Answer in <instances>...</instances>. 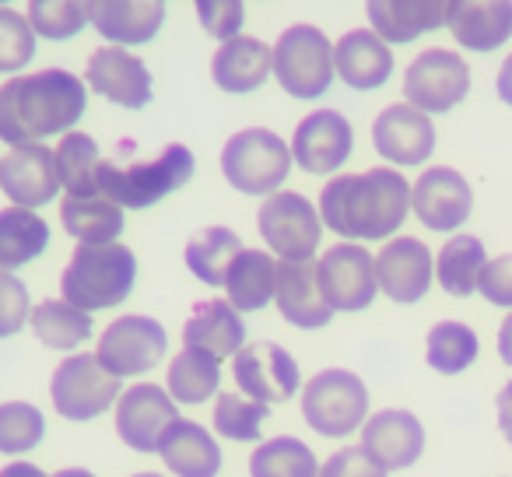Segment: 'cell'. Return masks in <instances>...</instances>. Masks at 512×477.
<instances>
[{
  "mask_svg": "<svg viewBox=\"0 0 512 477\" xmlns=\"http://www.w3.org/2000/svg\"><path fill=\"white\" fill-rule=\"evenodd\" d=\"M85 106V81L64 67L18 74L0 85V141L25 148V144H43L53 134L67 137L85 116Z\"/></svg>",
  "mask_w": 512,
  "mask_h": 477,
  "instance_id": "obj_1",
  "label": "cell"
},
{
  "mask_svg": "<svg viewBox=\"0 0 512 477\" xmlns=\"http://www.w3.org/2000/svg\"><path fill=\"white\" fill-rule=\"evenodd\" d=\"M411 211V183L393 169L334 176L320 193V221L358 243L390 239Z\"/></svg>",
  "mask_w": 512,
  "mask_h": 477,
  "instance_id": "obj_2",
  "label": "cell"
},
{
  "mask_svg": "<svg viewBox=\"0 0 512 477\" xmlns=\"http://www.w3.org/2000/svg\"><path fill=\"white\" fill-rule=\"evenodd\" d=\"M190 176L193 155L186 144H169L151 158H127V151L120 148L113 158H102L99 190L120 207H151L176 193Z\"/></svg>",
  "mask_w": 512,
  "mask_h": 477,
  "instance_id": "obj_3",
  "label": "cell"
},
{
  "mask_svg": "<svg viewBox=\"0 0 512 477\" xmlns=\"http://www.w3.org/2000/svg\"><path fill=\"white\" fill-rule=\"evenodd\" d=\"M137 281V260L130 246H78L71 264L60 278V295L81 313H99V309L120 306Z\"/></svg>",
  "mask_w": 512,
  "mask_h": 477,
  "instance_id": "obj_4",
  "label": "cell"
},
{
  "mask_svg": "<svg viewBox=\"0 0 512 477\" xmlns=\"http://www.w3.org/2000/svg\"><path fill=\"white\" fill-rule=\"evenodd\" d=\"M221 172H225L228 186H235L239 193H249V197L267 193L271 197L292 172V148L274 130H239L221 148Z\"/></svg>",
  "mask_w": 512,
  "mask_h": 477,
  "instance_id": "obj_5",
  "label": "cell"
},
{
  "mask_svg": "<svg viewBox=\"0 0 512 477\" xmlns=\"http://www.w3.org/2000/svg\"><path fill=\"white\" fill-rule=\"evenodd\" d=\"M369 414V390L362 376L348 369H323L302 390V418L323 439H344L358 432Z\"/></svg>",
  "mask_w": 512,
  "mask_h": 477,
  "instance_id": "obj_6",
  "label": "cell"
},
{
  "mask_svg": "<svg viewBox=\"0 0 512 477\" xmlns=\"http://www.w3.org/2000/svg\"><path fill=\"white\" fill-rule=\"evenodd\" d=\"M274 78L292 99L313 102L334 81V46L316 25H292L274 46Z\"/></svg>",
  "mask_w": 512,
  "mask_h": 477,
  "instance_id": "obj_7",
  "label": "cell"
},
{
  "mask_svg": "<svg viewBox=\"0 0 512 477\" xmlns=\"http://www.w3.org/2000/svg\"><path fill=\"white\" fill-rule=\"evenodd\" d=\"M256 228L264 235V243L271 246L281 260H288V264L313 260L316 246H320V235H323L320 211L295 190L271 193V197L264 200V207L256 211Z\"/></svg>",
  "mask_w": 512,
  "mask_h": 477,
  "instance_id": "obj_8",
  "label": "cell"
},
{
  "mask_svg": "<svg viewBox=\"0 0 512 477\" xmlns=\"http://www.w3.org/2000/svg\"><path fill=\"white\" fill-rule=\"evenodd\" d=\"M53 411L67 421H92L120 400V379L106 372L95 355H67L50 383Z\"/></svg>",
  "mask_w": 512,
  "mask_h": 477,
  "instance_id": "obj_9",
  "label": "cell"
},
{
  "mask_svg": "<svg viewBox=\"0 0 512 477\" xmlns=\"http://www.w3.org/2000/svg\"><path fill=\"white\" fill-rule=\"evenodd\" d=\"M169 348V334L158 320L151 316H120L113 320L99 337L95 358L106 372H113L116 379L123 376H144L165 358Z\"/></svg>",
  "mask_w": 512,
  "mask_h": 477,
  "instance_id": "obj_10",
  "label": "cell"
},
{
  "mask_svg": "<svg viewBox=\"0 0 512 477\" xmlns=\"http://www.w3.org/2000/svg\"><path fill=\"white\" fill-rule=\"evenodd\" d=\"M470 92V67L453 50H425L404 74V99L418 113H449Z\"/></svg>",
  "mask_w": 512,
  "mask_h": 477,
  "instance_id": "obj_11",
  "label": "cell"
},
{
  "mask_svg": "<svg viewBox=\"0 0 512 477\" xmlns=\"http://www.w3.org/2000/svg\"><path fill=\"white\" fill-rule=\"evenodd\" d=\"M320 292L334 313H362L379 292L376 257L358 243H337L316 264Z\"/></svg>",
  "mask_w": 512,
  "mask_h": 477,
  "instance_id": "obj_12",
  "label": "cell"
},
{
  "mask_svg": "<svg viewBox=\"0 0 512 477\" xmlns=\"http://www.w3.org/2000/svg\"><path fill=\"white\" fill-rule=\"evenodd\" d=\"M235 383L256 404H285L299 393V365L281 344L253 341L232 358Z\"/></svg>",
  "mask_w": 512,
  "mask_h": 477,
  "instance_id": "obj_13",
  "label": "cell"
},
{
  "mask_svg": "<svg viewBox=\"0 0 512 477\" xmlns=\"http://www.w3.org/2000/svg\"><path fill=\"white\" fill-rule=\"evenodd\" d=\"M179 421L176 400L155 383H137L116 404V432L137 453H158L165 432Z\"/></svg>",
  "mask_w": 512,
  "mask_h": 477,
  "instance_id": "obj_14",
  "label": "cell"
},
{
  "mask_svg": "<svg viewBox=\"0 0 512 477\" xmlns=\"http://www.w3.org/2000/svg\"><path fill=\"white\" fill-rule=\"evenodd\" d=\"M411 207L418 221L432 232H453L470 218L474 190L470 183L449 165H432L411 186Z\"/></svg>",
  "mask_w": 512,
  "mask_h": 477,
  "instance_id": "obj_15",
  "label": "cell"
},
{
  "mask_svg": "<svg viewBox=\"0 0 512 477\" xmlns=\"http://www.w3.org/2000/svg\"><path fill=\"white\" fill-rule=\"evenodd\" d=\"M355 148V134L351 123L337 109H316L295 127L292 137V158L313 176H327V172L341 169L351 158Z\"/></svg>",
  "mask_w": 512,
  "mask_h": 477,
  "instance_id": "obj_16",
  "label": "cell"
},
{
  "mask_svg": "<svg viewBox=\"0 0 512 477\" xmlns=\"http://www.w3.org/2000/svg\"><path fill=\"white\" fill-rule=\"evenodd\" d=\"M0 190L8 193L11 207H36L50 204L60 190L57 158L46 144H25L0 155Z\"/></svg>",
  "mask_w": 512,
  "mask_h": 477,
  "instance_id": "obj_17",
  "label": "cell"
},
{
  "mask_svg": "<svg viewBox=\"0 0 512 477\" xmlns=\"http://www.w3.org/2000/svg\"><path fill=\"white\" fill-rule=\"evenodd\" d=\"M85 81L102 99L127 109H144L151 102V74L148 64L120 46H102L88 57Z\"/></svg>",
  "mask_w": 512,
  "mask_h": 477,
  "instance_id": "obj_18",
  "label": "cell"
},
{
  "mask_svg": "<svg viewBox=\"0 0 512 477\" xmlns=\"http://www.w3.org/2000/svg\"><path fill=\"white\" fill-rule=\"evenodd\" d=\"M432 253L421 239L414 235H400L393 243H386L376 257V278L379 288L400 306L425 299L432 288Z\"/></svg>",
  "mask_w": 512,
  "mask_h": 477,
  "instance_id": "obj_19",
  "label": "cell"
},
{
  "mask_svg": "<svg viewBox=\"0 0 512 477\" xmlns=\"http://www.w3.org/2000/svg\"><path fill=\"white\" fill-rule=\"evenodd\" d=\"M362 449L383 470L414 467L418 456L425 453V428L411 411H376L362 425Z\"/></svg>",
  "mask_w": 512,
  "mask_h": 477,
  "instance_id": "obj_20",
  "label": "cell"
},
{
  "mask_svg": "<svg viewBox=\"0 0 512 477\" xmlns=\"http://www.w3.org/2000/svg\"><path fill=\"white\" fill-rule=\"evenodd\" d=\"M372 144L393 165H421L435 151V127L425 113L407 102L386 106L372 123Z\"/></svg>",
  "mask_w": 512,
  "mask_h": 477,
  "instance_id": "obj_21",
  "label": "cell"
},
{
  "mask_svg": "<svg viewBox=\"0 0 512 477\" xmlns=\"http://www.w3.org/2000/svg\"><path fill=\"white\" fill-rule=\"evenodd\" d=\"M274 74V46L256 36H235L214 50L211 78L221 92L249 95Z\"/></svg>",
  "mask_w": 512,
  "mask_h": 477,
  "instance_id": "obj_22",
  "label": "cell"
},
{
  "mask_svg": "<svg viewBox=\"0 0 512 477\" xmlns=\"http://www.w3.org/2000/svg\"><path fill=\"white\" fill-rule=\"evenodd\" d=\"M274 302H278V313L285 316L292 327L316 330L327 327L334 309L327 306L320 292V271H316L313 260H299V264H278V288H274Z\"/></svg>",
  "mask_w": 512,
  "mask_h": 477,
  "instance_id": "obj_23",
  "label": "cell"
},
{
  "mask_svg": "<svg viewBox=\"0 0 512 477\" xmlns=\"http://www.w3.org/2000/svg\"><path fill=\"white\" fill-rule=\"evenodd\" d=\"M334 71L355 92H372L390 81L393 53L372 29H351L334 46Z\"/></svg>",
  "mask_w": 512,
  "mask_h": 477,
  "instance_id": "obj_24",
  "label": "cell"
},
{
  "mask_svg": "<svg viewBox=\"0 0 512 477\" xmlns=\"http://www.w3.org/2000/svg\"><path fill=\"white\" fill-rule=\"evenodd\" d=\"M446 29L463 50L491 53L509 43L512 36V4L509 0H460L449 4Z\"/></svg>",
  "mask_w": 512,
  "mask_h": 477,
  "instance_id": "obj_25",
  "label": "cell"
},
{
  "mask_svg": "<svg viewBox=\"0 0 512 477\" xmlns=\"http://www.w3.org/2000/svg\"><path fill=\"white\" fill-rule=\"evenodd\" d=\"M372 32L386 46L414 43L425 32H435L449 22V4L442 0H372L369 8Z\"/></svg>",
  "mask_w": 512,
  "mask_h": 477,
  "instance_id": "obj_26",
  "label": "cell"
},
{
  "mask_svg": "<svg viewBox=\"0 0 512 477\" xmlns=\"http://www.w3.org/2000/svg\"><path fill=\"white\" fill-rule=\"evenodd\" d=\"M242 341H246V327H242V316L228 306L225 299L197 302L183 327V348L204 351L211 358H228L239 355Z\"/></svg>",
  "mask_w": 512,
  "mask_h": 477,
  "instance_id": "obj_27",
  "label": "cell"
},
{
  "mask_svg": "<svg viewBox=\"0 0 512 477\" xmlns=\"http://www.w3.org/2000/svg\"><path fill=\"white\" fill-rule=\"evenodd\" d=\"M165 22V4L158 0H106L95 4L92 25L109 46H144L158 36Z\"/></svg>",
  "mask_w": 512,
  "mask_h": 477,
  "instance_id": "obj_28",
  "label": "cell"
},
{
  "mask_svg": "<svg viewBox=\"0 0 512 477\" xmlns=\"http://www.w3.org/2000/svg\"><path fill=\"white\" fill-rule=\"evenodd\" d=\"M158 456L176 477H218L221 470V449L211 439L204 425L179 418L176 425L165 432Z\"/></svg>",
  "mask_w": 512,
  "mask_h": 477,
  "instance_id": "obj_29",
  "label": "cell"
},
{
  "mask_svg": "<svg viewBox=\"0 0 512 477\" xmlns=\"http://www.w3.org/2000/svg\"><path fill=\"white\" fill-rule=\"evenodd\" d=\"M60 221L81 246H109L123 232V207L113 204L106 193H95V197L67 193L60 200Z\"/></svg>",
  "mask_w": 512,
  "mask_h": 477,
  "instance_id": "obj_30",
  "label": "cell"
},
{
  "mask_svg": "<svg viewBox=\"0 0 512 477\" xmlns=\"http://www.w3.org/2000/svg\"><path fill=\"white\" fill-rule=\"evenodd\" d=\"M278 288V260L264 250H242L225 278L228 306L235 313H256L274 299Z\"/></svg>",
  "mask_w": 512,
  "mask_h": 477,
  "instance_id": "obj_31",
  "label": "cell"
},
{
  "mask_svg": "<svg viewBox=\"0 0 512 477\" xmlns=\"http://www.w3.org/2000/svg\"><path fill=\"white\" fill-rule=\"evenodd\" d=\"M50 246V225L29 207H0V274L43 257Z\"/></svg>",
  "mask_w": 512,
  "mask_h": 477,
  "instance_id": "obj_32",
  "label": "cell"
},
{
  "mask_svg": "<svg viewBox=\"0 0 512 477\" xmlns=\"http://www.w3.org/2000/svg\"><path fill=\"white\" fill-rule=\"evenodd\" d=\"M239 253H242L239 235L225 225H211L190 235L183 257H186V267L193 271V278L218 288V285H225L228 271H232V264L239 260Z\"/></svg>",
  "mask_w": 512,
  "mask_h": 477,
  "instance_id": "obj_33",
  "label": "cell"
},
{
  "mask_svg": "<svg viewBox=\"0 0 512 477\" xmlns=\"http://www.w3.org/2000/svg\"><path fill=\"white\" fill-rule=\"evenodd\" d=\"M57 179L71 197H95L99 190V169H102V155L95 137L71 130L67 137H60L57 151Z\"/></svg>",
  "mask_w": 512,
  "mask_h": 477,
  "instance_id": "obj_34",
  "label": "cell"
},
{
  "mask_svg": "<svg viewBox=\"0 0 512 477\" xmlns=\"http://www.w3.org/2000/svg\"><path fill=\"white\" fill-rule=\"evenodd\" d=\"M484 264H488V253H484V243L477 235H453L439 250L435 274H439V285L446 288L449 295L467 299V295L477 292Z\"/></svg>",
  "mask_w": 512,
  "mask_h": 477,
  "instance_id": "obj_35",
  "label": "cell"
},
{
  "mask_svg": "<svg viewBox=\"0 0 512 477\" xmlns=\"http://www.w3.org/2000/svg\"><path fill=\"white\" fill-rule=\"evenodd\" d=\"M32 330L36 337L46 344V348H57V351H74L78 344H85L92 337L95 323L88 313L74 309L71 302L64 299H46L32 309Z\"/></svg>",
  "mask_w": 512,
  "mask_h": 477,
  "instance_id": "obj_36",
  "label": "cell"
},
{
  "mask_svg": "<svg viewBox=\"0 0 512 477\" xmlns=\"http://www.w3.org/2000/svg\"><path fill=\"white\" fill-rule=\"evenodd\" d=\"M221 362L204 351L183 348L169 362V397L176 404H204L218 393Z\"/></svg>",
  "mask_w": 512,
  "mask_h": 477,
  "instance_id": "obj_37",
  "label": "cell"
},
{
  "mask_svg": "<svg viewBox=\"0 0 512 477\" xmlns=\"http://www.w3.org/2000/svg\"><path fill=\"white\" fill-rule=\"evenodd\" d=\"M249 477H320L316 453L295 435H278V439L256 446L249 460Z\"/></svg>",
  "mask_w": 512,
  "mask_h": 477,
  "instance_id": "obj_38",
  "label": "cell"
},
{
  "mask_svg": "<svg viewBox=\"0 0 512 477\" xmlns=\"http://www.w3.org/2000/svg\"><path fill=\"white\" fill-rule=\"evenodd\" d=\"M425 348H428V355H425L428 369L442 372V376H456V372H463V369L474 365L481 344H477V334L467 327V323L442 320L428 330Z\"/></svg>",
  "mask_w": 512,
  "mask_h": 477,
  "instance_id": "obj_39",
  "label": "cell"
},
{
  "mask_svg": "<svg viewBox=\"0 0 512 477\" xmlns=\"http://www.w3.org/2000/svg\"><path fill=\"white\" fill-rule=\"evenodd\" d=\"M95 4L92 0H32L29 4V25L43 39H71L92 22Z\"/></svg>",
  "mask_w": 512,
  "mask_h": 477,
  "instance_id": "obj_40",
  "label": "cell"
},
{
  "mask_svg": "<svg viewBox=\"0 0 512 477\" xmlns=\"http://www.w3.org/2000/svg\"><path fill=\"white\" fill-rule=\"evenodd\" d=\"M46 435V421L43 411L25 400H8V404H0V453L18 456V453H29L43 442Z\"/></svg>",
  "mask_w": 512,
  "mask_h": 477,
  "instance_id": "obj_41",
  "label": "cell"
},
{
  "mask_svg": "<svg viewBox=\"0 0 512 477\" xmlns=\"http://www.w3.org/2000/svg\"><path fill=\"white\" fill-rule=\"evenodd\" d=\"M267 414H271L267 404H256V400L239 397V393H221L218 404H214V428H218L225 439L256 442Z\"/></svg>",
  "mask_w": 512,
  "mask_h": 477,
  "instance_id": "obj_42",
  "label": "cell"
},
{
  "mask_svg": "<svg viewBox=\"0 0 512 477\" xmlns=\"http://www.w3.org/2000/svg\"><path fill=\"white\" fill-rule=\"evenodd\" d=\"M36 57V32L29 18L18 11L0 8V74H18Z\"/></svg>",
  "mask_w": 512,
  "mask_h": 477,
  "instance_id": "obj_43",
  "label": "cell"
},
{
  "mask_svg": "<svg viewBox=\"0 0 512 477\" xmlns=\"http://www.w3.org/2000/svg\"><path fill=\"white\" fill-rule=\"evenodd\" d=\"M32 316L29 309V288L15 274H0V341L15 337Z\"/></svg>",
  "mask_w": 512,
  "mask_h": 477,
  "instance_id": "obj_44",
  "label": "cell"
},
{
  "mask_svg": "<svg viewBox=\"0 0 512 477\" xmlns=\"http://www.w3.org/2000/svg\"><path fill=\"white\" fill-rule=\"evenodd\" d=\"M197 18L214 39L228 43V39L239 36L246 8H242L239 0H197Z\"/></svg>",
  "mask_w": 512,
  "mask_h": 477,
  "instance_id": "obj_45",
  "label": "cell"
},
{
  "mask_svg": "<svg viewBox=\"0 0 512 477\" xmlns=\"http://www.w3.org/2000/svg\"><path fill=\"white\" fill-rule=\"evenodd\" d=\"M320 477H386V470L379 467L362 446H348V449H337V453L323 463Z\"/></svg>",
  "mask_w": 512,
  "mask_h": 477,
  "instance_id": "obj_46",
  "label": "cell"
},
{
  "mask_svg": "<svg viewBox=\"0 0 512 477\" xmlns=\"http://www.w3.org/2000/svg\"><path fill=\"white\" fill-rule=\"evenodd\" d=\"M477 292H481L488 302H495V306L512 309V253L484 264L481 281H477Z\"/></svg>",
  "mask_w": 512,
  "mask_h": 477,
  "instance_id": "obj_47",
  "label": "cell"
},
{
  "mask_svg": "<svg viewBox=\"0 0 512 477\" xmlns=\"http://www.w3.org/2000/svg\"><path fill=\"white\" fill-rule=\"evenodd\" d=\"M495 411H498V428H502V435L509 439V446H512V383H505L502 390H498Z\"/></svg>",
  "mask_w": 512,
  "mask_h": 477,
  "instance_id": "obj_48",
  "label": "cell"
},
{
  "mask_svg": "<svg viewBox=\"0 0 512 477\" xmlns=\"http://www.w3.org/2000/svg\"><path fill=\"white\" fill-rule=\"evenodd\" d=\"M495 88H498V99H502V102H509V106H512V53H509V57H505L502 71H498Z\"/></svg>",
  "mask_w": 512,
  "mask_h": 477,
  "instance_id": "obj_49",
  "label": "cell"
},
{
  "mask_svg": "<svg viewBox=\"0 0 512 477\" xmlns=\"http://www.w3.org/2000/svg\"><path fill=\"white\" fill-rule=\"evenodd\" d=\"M498 355H502V362L512 369V313L505 316L502 330H498Z\"/></svg>",
  "mask_w": 512,
  "mask_h": 477,
  "instance_id": "obj_50",
  "label": "cell"
},
{
  "mask_svg": "<svg viewBox=\"0 0 512 477\" xmlns=\"http://www.w3.org/2000/svg\"><path fill=\"white\" fill-rule=\"evenodd\" d=\"M0 477H46L36 463H8V467L0 470Z\"/></svg>",
  "mask_w": 512,
  "mask_h": 477,
  "instance_id": "obj_51",
  "label": "cell"
},
{
  "mask_svg": "<svg viewBox=\"0 0 512 477\" xmlns=\"http://www.w3.org/2000/svg\"><path fill=\"white\" fill-rule=\"evenodd\" d=\"M53 477H95L92 470H81V467H67V470H57Z\"/></svg>",
  "mask_w": 512,
  "mask_h": 477,
  "instance_id": "obj_52",
  "label": "cell"
},
{
  "mask_svg": "<svg viewBox=\"0 0 512 477\" xmlns=\"http://www.w3.org/2000/svg\"><path fill=\"white\" fill-rule=\"evenodd\" d=\"M134 477H162V474H134Z\"/></svg>",
  "mask_w": 512,
  "mask_h": 477,
  "instance_id": "obj_53",
  "label": "cell"
}]
</instances>
